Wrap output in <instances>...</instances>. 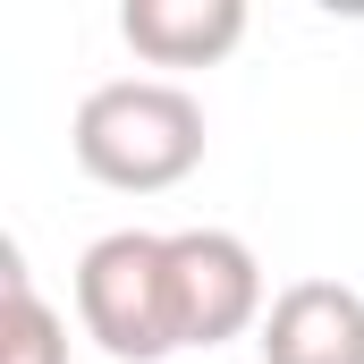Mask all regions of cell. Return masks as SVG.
Instances as JSON below:
<instances>
[{
	"mask_svg": "<svg viewBox=\"0 0 364 364\" xmlns=\"http://www.w3.org/2000/svg\"><path fill=\"white\" fill-rule=\"evenodd\" d=\"M77 170L110 195H161L203 161V102L170 77H110L77 102Z\"/></svg>",
	"mask_w": 364,
	"mask_h": 364,
	"instance_id": "6da1fadb",
	"label": "cell"
},
{
	"mask_svg": "<svg viewBox=\"0 0 364 364\" xmlns=\"http://www.w3.org/2000/svg\"><path fill=\"white\" fill-rule=\"evenodd\" d=\"M77 322L102 356L161 364L178 356V305H170V237L110 229L77 255Z\"/></svg>",
	"mask_w": 364,
	"mask_h": 364,
	"instance_id": "7a4b0ae2",
	"label": "cell"
},
{
	"mask_svg": "<svg viewBox=\"0 0 364 364\" xmlns=\"http://www.w3.org/2000/svg\"><path fill=\"white\" fill-rule=\"evenodd\" d=\"M170 305L178 348H220L237 331H263V263L237 229H170Z\"/></svg>",
	"mask_w": 364,
	"mask_h": 364,
	"instance_id": "3957f363",
	"label": "cell"
},
{
	"mask_svg": "<svg viewBox=\"0 0 364 364\" xmlns=\"http://www.w3.org/2000/svg\"><path fill=\"white\" fill-rule=\"evenodd\" d=\"M263 364H364V288L348 279H288L255 331Z\"/></svg>",
	"mask_w": 364,
	"mask_h": 364,
	"instance_id": "277c9868",
	"label": "cell"
},
{
	"mask_svg": "<svg viewBox=\"0 0 364 364\" xmlns=\"http://www.w3.org/2000/svg\"><path fill=\"white\" fill-rule=\"evenodd\" d=\"M119 34L153 68H212L246 43V0H127Z\"/></svg>",
	"mask_w": 364,
	"mask_h": 364,
	"instance_id": "5b68a950",
	"label": "cell"
},
{
	"mask_svg": "<svg viewBox=\"0 0 364 364\" xmlns=\"http://www.w3.org/2000/svg\"><path fill=\"white\" fill-rule=\"evenodd\" d=\"M0 364H68V322L34 296L17 237L0 246Z\"/></svg>",
	"mask_w": 364,
	"mask_h": 364,
	"instance_id": "8992f818",
	"label": "cell"
}]
</instances>
